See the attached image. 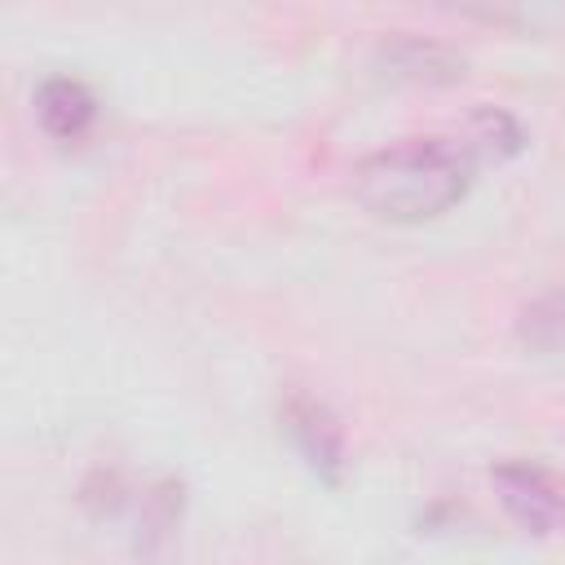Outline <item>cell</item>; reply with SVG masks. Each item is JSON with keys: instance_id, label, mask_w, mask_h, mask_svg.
Masks as SVG:
<instances>
[{"instance_id": "6da1fadb", "label": "cell", "mask_w": 565, "mask_h": 565, "mask_svg": "<svg viewBox=\"0 0 565 565\" xmlns=\"http://www.w3.org/2000/svg\"><path fill=\"white\" fill-rule=\"evenodd\" d=\"M477 150L455 137H411L362 159L358 199L384 221H424L463 199Z\"/></svg>"}, {"instance_id": "7a4b0ae2", "label": "cell", "mask_w": 565, "mask_h": 565, "mask_svg": "<svg viewBox=\"0 0 565 565\" xmlns=\"http://www.w3.org/2000/svg\"><path fill=\"white\" fill-rule=\"evenodd\" d=\"M494 494L503 503V512L530 530V534H552L565 525V481L530 459H508L490 472Z\"/></svg>"}, {"instance_id": "3957f363", "label": "cell", "mask_w": 565, "mask_h": 565, "mask_svg": "<svg viewBox=\"0 0 565 565\" xmlns=\"http://www.w3.org/2000/svg\"><path fill=\"white\" fill-rule=\"evenodd\" d=\"M282 419H287V433H291V441L300 446V455H305L327 481H335V477H340V463H344V437H340L335 415H331L322 402H313L309 393H291L287 406H282Z\"/></svg>"}, {"instance_id": "277c9868", "label": "cell", "mask_w": 565, "mask_h": 565, "mask_svg": "<svg viewBox=\"0 0 565 565\" xmlns=\"http://www.w3.org/2000/svg\"><path fill=\"white\" fill-rule=\"evenodd\" d=\"M35 115H40V124H44L49 137L71 141V137H79L93 124L97 102H93L88 84H79L71 75H53V79H44L35 88Z\"/></svg>"}, {"instance_id": "5b68a950", "label": "cell", "mask_w": 565, "mask_h": 565, "mask_svg": "<svg viewBox=\"0 0 565 565\" xmlns=\"http://www.w3.org/2000/svg\"><path fill=\"white\" fill-rule=\"evenodd\" d=\"M516 335L534 353L565 349V291H552V296H539L534 305H525L521 322H516Z\"/></svg>"}, {"instance_id": "8992f818", "label": "cell", "mask_w": 565, "mask_h": 565, "mask_svg": "<svg viewBox=\"0 0 565 565\" xmlns=\"http://www.w3.org/2000/svg\"><path fill=\"white\" fill-rule=\"evenodd\" d=\"M468 146L481 154V159H508V154H516L521 150V128H516V119L508 115V110H499V106H481V110H472V119H468Z\"/></svg>"}]
</instances>
